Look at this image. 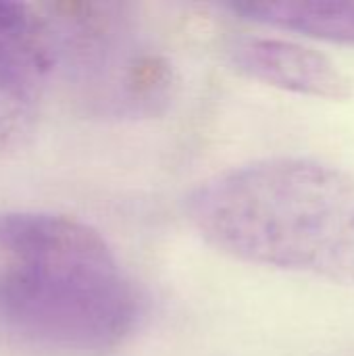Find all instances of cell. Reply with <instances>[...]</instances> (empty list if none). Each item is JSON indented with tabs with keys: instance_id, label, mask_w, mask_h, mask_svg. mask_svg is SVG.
Instances as JSON below:
<instances>
[{
	"instance_id": "obj_5",
	"label": "cell",
	"mask_w": 354,
	"mask_h": 356,
	"mask_svg": "<svg viewBox=\"0 0 354 356\" xmlns=\"http://www.w3.org/2000/svg\"><path fill=\"white\" fill-rule=\"evenodd\" d=\"M232 67L250 79L303 96L344 102L354 79L328 54L273 35H238L227 44Z\"/></svg>"
},
{
	"instance_id": "obj_2",
	"label": "cell",
	"mask_w": 354,
	"mask_h": 356,
	"mask_svg": "<svg viewBox=\"0 0 354 356\" xmlns=\"http://www.w3.org/2000/svg\"><path fill=\"white\" fill-rule=\"evenodd\" d=\"M0 321L65 350H106L138 327L144 302L92 225L52 213H0Z\"/></svg>"
},
{
	"instance_id": "obj_4",
	"label": "cell",
	"mask_w": 354,
	"mask_h": 356,
	"mask_svg": "<svg viewBox=\"0 0 354 356\" xmlns=\"http://www.w3.org/2000/svg\"><path fill=\"white\" fill-rule=\"evenodd\" d=\"M56 63L50 21L29 4L0 0V148L31 131Z\"/></svg>"
},
{
	"instance_id": "obj_1",
	"label": "cell",
	"mask_w": 354,
	"mask_h": 356,
	"mask_svg": "<svg viewBox=\"0 0 354 356\" xmlns=\"http://www.w3.org/2000/svg\"><path fill=\"white\" fill-rule=\"evenodd\" d=\"M217 252L354 288V175L311 156H267L221 171L186 198Z\"/></svg>"
},
{
	"instance_id": "obj_3",
	"label": "cell",
	"mask_w": 354,
	"mask_h": 356,
	"mask_svg": "<svg viewBox=\"0 0 354 356\" xmlns=\"http://www.w3.org/2000/svg\"><path fill=\"white\" fill-rule=\"evenodd\" d=\"M50 21L58 54L94 88V98L119 115L163 113L175 94V69L163 52L134 38L121 4H54Z\"/></svg>"
},
{
	"instance_id": "obj_6",
	"label": "cell",
	"mask_w": 354,
	"mask_h": 356,
	"mask_svg": "<svg viewBox=\"0 0 354 356\" xmlns=\"http://www.w3.org/2000/svg\"><path fill=\"white\" fill-rule=\"evenodd\" d=\"M232 8L263 25L354 44V2L348 0H261L234 4Z\"/></svg>"
}]
</instances>
